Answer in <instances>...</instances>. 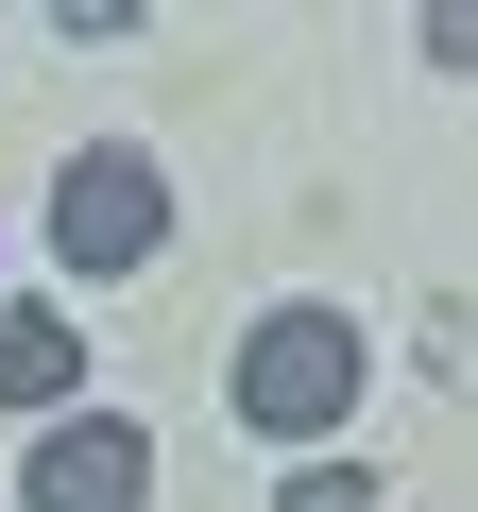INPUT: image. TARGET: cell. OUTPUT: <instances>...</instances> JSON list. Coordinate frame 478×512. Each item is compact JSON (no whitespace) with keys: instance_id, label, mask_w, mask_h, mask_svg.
<instances>
[{"instance_id":"cell-2","label":"cell","mask_w":478,"mask_h":512,"mask_svg":"<svg viewBox=\"0 0 478 512\" xmlns=\"http://www.w3.org/2000/svg\"><path fill=\"white\" fill-rule=\"evenodd\" d=\"M154 239H171V171H154L137 137H86V154L52 171V256H69V274H137Z\"/></svg>"},{"instance_id":"cell-3","label":"cell","mask_w":478,"mask_h":512,"mask_svg":"<svg viewBox=\"0 0 478 512\" xmlns=\"http://www.w3.org/2000/svg\"><path fill=\"white\" fill-rule=\"evenodd\" d=\"M137 495H154L137 410H52V427H35V461H18V512H137Z\"/></svg>"},{"instance_id":"cell-1","label":"cell","mask_w":478,"mask_h":512,"mask_svg":"<svg viewBox=\"0 0 478 512\" xmlns=\"http://www.w3.org/2000/svg\"><path fill=\"white\" fill-rule=\"evenodd\" d=\"M359 376H376L359 308H257V325H239L222 410L257 427V444H325V427H359Z\"/></svg>"},{"instance_id":"cell-5","label":"cell","mask_w":478,"mask_h":512,"mask_svg":"<svg viewBox=\"0 0 478 512\" xmlns=\"http://www.w3.org/2000/svg\"><path fill=\"white\" fill-rule=\"evenodd\" d=\"M274 512H376V478H359V461H291V495H274Z\"/></svg>"},{"instance_id":"cell-6","label":"cell","mask_w":478,"mask_h":512,"mask_svg":"<svg viewBox=\"0 0 478 512\" xmlns=\"http://www.w3.org/2000/svg\"><path fill=\"white\" fill-rule=\"evenodd\" d=\"M427 52H444V69H478V0H444V18H427Z\"/></svg>"},{"instance_id":"cell-4","label":"cell","mask_w":478,"mask_h":512,"mask_svg":"<svg viewBox=\"0 0 478 512\" xmlns=\"http://www.w3.org/2000/svg\"><path fill=\"white\" fill-rule=\"evenodd\" d=\"M69 376H86V325H52V308L0 325V410H69Z\"/></svg>"}]
</instances>
